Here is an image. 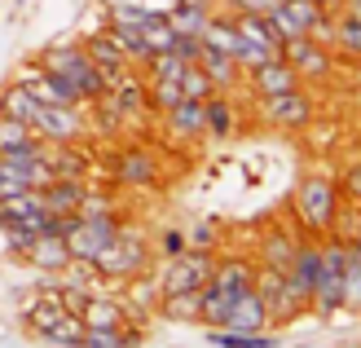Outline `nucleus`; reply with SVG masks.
Segmentation results:
<instances>
[{"label": "nucleus", "mask_w": 361, "mask_h": 348, "mask_svg": "<svg viewBox=\"0 0 361 348\" xmlns=\"http://www.w3.org/2000/svg\"><path fill=\"white\" fill-rule=\"evenodd\" d=\"M295 216H300V225L309 229V234H326L335 221H339V186L331 176H304L300 181V190H295Z\"/></svg>", "instance_id": "obj_1"}, {"label": "nucleus", "mask_w": 361, "mask_h": 348, "mask_svg": "<svg viewBox=\"0 0 361 348\" xmlns=\"http://www.w3.org/2000/svg\"><path fill=\"white\" fill-rule=\"evenodd\" d=\"M146 260H150L146 238H141L137 229H119L115 243L106 247L88 269H93L97 278H137V273H146Z\"/></svg>", "instance_id": "obj_2"}, {"label": "nucleus", "mask_w": 361, "mask_h": 348, "mask_svg": "<svg viewBox=\"0 0 361 348\" xmlns=\"http://www.w3.org/2000/svg\"><path fill=\"white\" fill-rule=\"evenodd\" d=\"M317 313H335L348 304V247L344 243H322V278L309 300Z\"/></svg>", "instance_id": "obj_3"}, {"label": "nucleus", "mask_w": 361, "mask_h": 348, "mask_svg": "<svg viewBox=\"0 0 361 348\" xmlns=\"http://www.w3.org/2000/svg\"><path fill=\"white\" fill-rule=\"evenodd\" d=\"M123 229V221L111 216H75V225L66 229V247H71V260L75 265H93L97 256L115 243V234Z\"/></svg>", "instance_id": "obj_4"}, {"label": "nucleus", "mask_w": 361, "mask_h": 348, "mask_svg": "<svg viewBox=\"0 0 361 348\" xmlns=\"http://www.w3.org/2000/svg\"><path fill=\"white\" fill-rule=\"evenodd\" d=\"M212 269H216V260H212L207 247H185L180 256H168L159 291H164V296H172V291H203L212 282Z\"/></svg>", "instance_id": "obj_5"}, {"label": "nucleus", "mask_w": 361, "mask_h": 348, "mask_svg": "<svg viewBox=\"0 0 361 348\" xmlns=\"http://www.w3.org/2000/svg\"><path fill=\"white\" fill-rule=\"evenodd\" d=\"M31 128L44 145H66V141H80L88 133L84 106H35Z\"/></svg>", "instance_id": "obj_6"}, {"label": "nucleus", "mask_w": 361, "mask_h": 348, "mask_svg": "<svg viewBox=\"0 0 361 348\" xmlns=\"http://www.w3.org/2000/svg\"><path fill=\"white\" fill-rule=\"evenodd\" d=\"M278 58L295 71L300 80H326L331 76V49L326 40H317V35H291V40H282Z\"/></svg>", "instance_id": "obj_7"}, {"label": "nucleus", "mask_w": 361, "mask_h": 348, "mask_svg": "<svg viewBox=\"0 0 361 348\" xmlns=\"http://www.w3.org/2000/svg\"><path fill=\"white\" fill-rule=\"evenodd\" d=\"M256 296L264 300L269 308V322H286V318H295L300 313V300L291 296V287H286V269H269V265H256Z\"/></svg>", "instance_id": "obj_8"}, {"label": "nucleus", "mask_w": 361, "mask_h": 348, "mask_svg": "<svg viewBox=\"0 0 361 348\" xmlns=\"http://www.w3.org/2000/svg\"><path fill=\"white\" fill-rule=\"evenodd\" d=\"M317 278H322V247L317 243H300L291 265H286V287H291V296L300 304H309L313 291H317Z\"/></svg>", "instance_id": "obj_9"}, {"label": "nucleus", "mask_w": 361, "mask_h": 348, "mask_svg": "<svg viewBox=\"0 0 361 348\" xmlns=\"http://www.w3.org/2000/svg\"><path fill=\"white\" fill-rule=\"evenodd\" d=\"M260 106H264V119L278 128H309V119H313V97L304 88H286L278 97H260Z\"/></svg>", "instance_id": "obj_10"}, {"label": "nucleus", "mask_w": 361, "mask_h": 348, "mask_svg": "<svg viewBox=\"0 0 361 348\" xmlns=\"http://www.w3.org/2000/svg\"><path fill=\"white\" fill-rule=\"evenodd\" d=\"M44 198H40V190H18V194H9V198H0V229L5 225H27V229H40V221H44Z\"/></svg>", "instance_id": "obj_11"}, {"label": "nucleus", "mask_w": 361, "mask_h": 348, "mask_svg": "<svg viewBox=\"0 0 361 348\" xmlns=\"http://www.w3.org/2000/svg\"><path fill=\"white\" fill-rule=\"evenodd\" d=\"M35 62H40L44 71H53V76L71 80V84H80V76H84L88 66H93V58L84 53V44H49ZM75 93H80V88H75Z\"/></svg>", "instance_id": "obj_12"}, {"label": "nucleus", "mask_w": 361, "mask_h": 348, "mask_svg": "<svg viewBox=\"0 0 361 348\" xmlns=\"http://www.w3.org/2000/svg\"><path fill=\"white\" fill-rule=\"evenodd\" d=\"M247 84H251V93H256V97H278V93H286V88H300V76L282 58H269L264 66L247 71Z\"/></svg>", "instance_id": "obj_13"}, {"label": "nucleus", "mask_w": 361, "mask_h": 348, "mask_svg": "<svg viewBox=\"0 0 361 348\" xmlns=\"http://www.w3.org/2000/svg\"><path fill=\"white\" fill-rule=\"evenodd\" d=\"M84 53L93 58V66H102L106 76H111V84H115V80L123 76V71L133 66V62H128V53L119 49V40H115L111 31H93V35L84 40Z\"/></svg>", "instance_id": "obj_14"}, {"label": "nucleus", "mask_w": 361, "mask_h": 348, "mask_svg": "<svg viewBox=\"0 0 361 348\" xmlns=\"http://www.w3.org/2000/svg\"><path fill=\"white\" fill-rule=\"evenodd\" d=\"M251 282H256V265L243 260V256H229V260H216L207 287H216L221 296L233 300V296H243V291H251Z\"/></svg>", "instance_id": "obj_15"}, {"label": "nucleus", "mask_w": 361, "mask_h": 348, "mask_svg": "<svg viewBox=\"0 0 361 348\" xmlns=\"http://www.w3.org/2000/svg\"><path fill=\"white\" fill-rule=\"evenodd\" d=\"M115 181H123V186H154V181H159L154 155L141 150V145H133V150H119V155H115Z\"/></svg>", "instance_id": "obj_16"}, {"label": "nucleus", "mask_w": 361, "mask_h": 348, "mask_svg": "<svg viewBox=\"0 0 361 348\" xmlns=\"http://www.w3.org/2000/svg\"><path fill=\"white\" fill-rule=\"evenodd\" d=\"M229 331H269V308H264V300L256 296V287L251 291H243V296H233V304H229Z\"/></svg>", "instance_id": "obj_17"}, {"label": "nucleus", "mask_w": 361, "mask_h": 348, "mask_svg": "<svg viewBox=\"0 0 361 348\" xmlns=\"http://www.w3.org/2000/svg\"><path fill=\"white\" fill-rule=\"evenodd\" d=\"M84 190H88V186H84V181H75V176H53L49 186H40V198H44V208H49V212H58V216H75Z\"/></svg>", "instance_id": "obj_18"}, {"label": "nucleus", "mask_w": 361, "mask_h": 348, "mask_svg": "<svg viewBox=\"0 0 361 348\" xmlns=\"http://www.w3.org/2000/svg\"><path fill=\"white\" fill-rule=\"evenodd\" d=\"M168 133L176 141H194V137H207V119H203V102H180L164 115Z\"/></svg>", "instance_id": "obj_19"}, {"label": "nucleus", "mask_w": 361, "mask_h": 348, "mask_svg": "<svg viewBox=\"0 0 361 348\" xmlns=\"http://www.w3.org/2000/svg\"><path fill=\"white\" fill-rule=\"evenodd\" d=\"M62 313H66V304H62V287H40V291H35V300H31V308H27V326H31L35 335H44Z\"/></svg>", "instance_id": "obj_20"}, {"label": "nucleus", "mask_w": 361, "mask_h": 348, "mask_svg": "<svg viewBox=\"0 0 361 348\" xmlns=\"http://www.w3.org/2000/svg\"><path fill=\"white\" fill-rule=\"evenodd\" d=\"M27 260L35 265V269H44V273H62V269H71V247H66V238H35L31 243V251H27Z\"/></svg>", "instance_id": "obj_21"}, {"label": "nucleus", "mask_w": 361, "mask_h": 348, "mask_svg": "<svg viewBox=\"0 0 361 348\" xmlns=\"http://www.w3.org/2000/svg\"><path fill=\"white\" fill-rule=\"evenodd\" d=\"M198 66L212 76V84H216V93H225V88H233L238 84V76H243V66L229 58V53H221V49H212V44H203V53H198Z\"/></svg>", "instance_id": "obj_22"}, {"label": "nucleus", "mask_w": 361, "mask_h": 348, "mask_svg": "<svg viewBox=\"0 0 361 348\" xmlns=\"http://www.w3.org/2000/svg\"><path fill=\"white\" fill-rule=\"evenodd\" d=\"M207 18H212L207 0H176V5L168 9V23L176 27V35H203Z\"/></svg>", "instance_id": "obj_23"}, {"label": "nucleus", "mask_w": 361, "mask_h": 348, "mask_svg": "<svg viewBox=\"0 0 361 348\" xmlns=\"http://www.w3.org/2000/svg\"><path fill=\"white\" fill-rule=\"evenodd\" d=\"M49 172H53V176H75V181H84V172H88V155L80 150L75 141L49 145Z\"/></svg>", "instance_id": "obj_24"}, {"label": "nucleus", "mask_w": 361, "mask_h": 348, "mask_svg": "<svg viewBox=\"0 0 361 348\" xmlns=\"http://www.w3.org/2000/svg\"><path fill=\"white\" fill-rule=\"evenodd\" d=\"M295 238L286 234V229H269L264 238H260V265H269V269H286L291 265V256H295Z\"/></svg>", "instance_id": "obj_25"}, {"label": "nucleus", "mask_w": 361, "mask_h": 348, "mask_svg": "<svg viewBox=\"0 0 361 348\" xmlns=\"http://www.w3.org/2000/svg\"><path fill=\"white\" fill-rule=\"evenodd\" d=\"M207 340L221 348H278V335L269 331H229V326H216Z\"/></svg>", "instance_id": "obj_26"}, {"label": "nucleus", "mask_w": 361, "mask_h": 348, "mask_svg": "<svg viewBox=\"0 0 361 348\" xmlns=\"http://www.w3.org/2000/svg\"><path fill=\"white\" fill-rule=\"evenodd\" d=\"M35 106H40V102H35V93H31L23 80H13L5 93H0V115H13V119H27V124H31Z\"/></svg>", "instance_id": "obj_27"}, {"label": "nucleus", "mask_w": 361, "mask_h": 348, "mask_svg": "<svg viewBox=\"0 0 361 348\" xmlns=\"http://www.w3.org/2000/svg\"><path fill=\"white\" fill-rule=\"evenodd\" d=\"M80 318H84V326H123V304L106 300V296H88Z\"/></svg>", "instance_id": "obj_28"}, {"label": "nucleus", "mask_w": 361, "mask_h": 348, "mask_svg": "<svg viewBox=\"0 0 361 348\" xmlns=\"http://www.w3.org/2000/svg\"><path fill=\"white\" fill-rule=\"evenodd\" d=\"M203 119H207V137H229L233 133V106H229V97L212 93L203 102Z\"/></svg>", "instance_id": "obj_29"}, {"label": "nucleus", "mask_w": 361, "mask_h": 348, "mask_svg": "<svg viewBox=\"0 0 361 348\" xmlns=\"http://www.w3.org/2000/svg\"><path fill=\"white\" fill-rule=\"evenodd\" d=\"M31 141H40L35 137V128L27 119H13V115H0V155H9V150H23V145Z\"/></svg>", "instance_id": "obj_30"}, {"label": "nucleus", "mask_w": 361, "mask_h": 348, "mask_svg": "<svg viewBox=\"0 0 361 348\" xmlns=\"http://www.w3.org/2000/svg\"><path fill=\"white\" fill-rule=\"evenodd\" d=\"M141 35H146L150 53H168V49H172V40H176V27L168 23V13L150 9V18H146V27H141Z\"/></svg>", "instance_id": "obj_31"}, {"label": "nucleus", "mask_w": 361, "mask_h": 348, "mask_svg": "<svg viewBox=\"0 0 361 348\" xmlns=\"http://www.w3.org/2000/svg\"><path fill=\"white\" fill-rule=\"evenodd\" d=\"M180 102H185V93H180L176 80H146V106H154L159 115H168Z\"/></svg>", "instance_id": "obj_32"}, {"label": "nucleus", "mask_w": 361, "mask_h": 348, "mask_svg": "<svg viewBox=\"0 0 361 348\" xmlns=\"http://www.w3.org/2000/svg\"><path fill=\"white\" fill-rule=\"evenodd\" d=\"M180 93H185V102H207L212 93H216V84H212V76H207V71L203 66H198V62H190L185 71H180Z\"/></svg>", "instance_id": "obj_33"}, {"label": "nucleus", "mask_w": 361, "mask_h": 348, "mask_svg": "<svg viewBox=\"0 0 361 348\" xmlns=\"http://www.w3.org/2000/svg\"><path fill=\"white\" fill-rule=\"evenodd\" d=\"M80 335H84V318H80V313H62V318L44 331V340H49V344H62V348H75V344H80Z\"/></svg>", "instance_id": "obj_34"}, {"label": "nucleus", "mask_w": 361, "mask_h": 348, "mask_svg": "<svg viewBox=\"0 0 361 348\" xmlns=\"http://www.w3.org/2000/svg\"><path fill=\"white\" fill-rule=\"evenodd\" d=\"M164 318L194 322L198 318V291H172V296H164Z\"/></svg>", "instance_id": "obj_35"}, {"label": "nucleus", "mask_w": 361, "mask_h": 348, "mask_svg": "<svg viewBox=\"0 0 361 348\" xmlns=\"http://www.w3.org/2000/svg\"><path fill=\"white\" fill-rule=\"evenodd\" d=\"M190 62H180L176 53H150L146 58V80H180V71H185Z\"/></svg>", "instance_id": "obj_36"}, {"label": "nucleus", "mask_w": 361, "mask_h": 348, "mask_svg": "<svg viewBox=\"0 0 361 348\" xmlns=\"http://www.w3.org/2000/svg\"><path fill=\"white\" fill-rule=\"evenodd\" d=\"M335 31V44H339V53H344V58H361V23L357 18H339V23H331Z\"/></svg>", "instance_id": "obj_37"}, {"label": "nucleus", "mask_w": 361, "mask_h": 348, "mask_svg": "<svg viewBox=\"0 0 361 348\" xmlns=\"http://www.w3.org/2000/svg\"><path fill=\"white\" fill-rule=\"evenodd\" d=\"M269 58H278L274 49H264V44H251L247 35H238V49H233V62H238L243 71H256V66H264Z\"/></svg>", "instance_id": "obj_38"}, {"label": "nucleus", "mask_w": 361, "mask_h": 348, "mask_svg": "<svg viewBox=\"0 0 361 348\" xmlns=\"http://www.w3.org/2000/svg\"><path fill=\"white\" fill-rule=\"evenodd\" d=\"M115 208H111V198L106 194H93V190H84V198H80V212L75 216H111Z\"/></svg>", "instance_id": "obj_39"}, {"label": "nucleus", "mask_w": 361, "mask_h": 348, "mask_svg": "<svg viewBox=\"0 0 361 348\" xmlns=\"http://www.w3.org/2000/svg\"><path fill=\"white\" fill-rule=\"evenodd\" d=\"M172 53H176L180 62H198V53H203V35H176Z\"/></svg>", "instance_id": "obj_40"}, {"label": "nucleus", "mask_w": 361, "mask_h": 348, "mask_svg": "<svg viewBox=\"0 0 361 348\" xmlns=\"http://www.w3.org/2000/svg\"><path fill=\"white\" fill-rule=\"evenodd\" d=\"M5 234H9V251H18V256H27L35 243V229H27V225H5Z\"/></svg>", "instance_id": "obj_41"}, {"label": "nucleus", "mask_w": 361, "mask_h": 348, "mask_svg": "<svg viewBox=\"0 0 361 348\" xmlns=\"http://www.w3.org/2000/svg\"><path fill=\"white\" fill-rule=\"evenodd\" d=\"M225 5H229L233 13H269L278 0H225Z\"/></svg>", "instance_id": "obj_42"}, {"label": "nucleus", "mask_w": 361, "mask_h": 348, "mask_svg": "<svg viewBox=\"0 0 361 348\" xmlns=\"http://www.w3.org/2000/svg\"><path fill=\"white\" fill-rule=\"evenodd\" d=\"M159 247H164V256H180V251L190 247V238L180 234V229H164V243H159Z\"/></svg>", "instance_id": "obj_43"}, {"label": "nucleus", "mask_w": 361, "mask_h": 348, "mask_svg": "<svg viewBox=\"0 0 361 348\" xmlns=\"http://www.w3.org/2000/svg\"><path fill=\"white\" fill-rule=\"evenodd\" d=\"M344 194L353 198V203H361V163H357V168H348V176H344Z\"/></svg>", "instance_id": "obj_44"}, {"label": "nucleus", "mask_w": 361, "mask_h": 348, "mask_svg": "<svg viewBox=\"0 0 361 348\" xmlns=\"http://www.w3.org/2000/svg\"><path fill=\"white\" fill-rule=\"evenodd\" d=\"M216 238H212V225H198L194 229V238H190V247H212Z\"/></svg>", "instance_id": "obj_45"}, {"label": "nucleus", "mask_w": 361, "mask_h": 348, "mask_svg": "<svg viewBox=\"0 0 361 348\" xmlns=\"http://www.w3.org/2000/svg\"><path fill=\"white\" fill-rule=\"evenodd\" d=\"M348 18H357V23H361V0H348Z\"/></svg>", "instance_id": "obj_46"}, {"label": "nucleus", "mask_w": 361, "mask_h": 348, "mask_svg": "<svg viewBox=\"0 0 361 348\" xmlns=\"http://www.w3.org/2000/svg\"><path fill=\"white\" fill-rule=\"evenodd\" d=\"M317 5H326V9H331V5H339V0H317Z\"/></svg>", "instance_id": "obj_47"}, {"label": "nucleus", "mask_w": 361, "mask_h": 348, "mask_svg": "<svg viewBox=\"0 0 361 348\" xmlns=\"http://www.w3.org/2000/svg\"><path fill=\"white\" fill-rule=\"evenodd\" d=\"M207 5H216V0H207Z\"/></svg>", "instance_id": "obj_48"}]
</instances>
